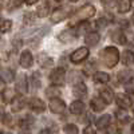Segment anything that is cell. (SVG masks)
Returning <instances> with one entry per match:
<instances>
[{
  "instance_id": "obj_25",
  "label": "cell",
  "mask_w": 134,
  "mask_h": 134,
  "mask_svg": "<svg viewBox=\"0 0 134 134\" xmlns=\"http://www.w3.org/2000/svg\"><path fill=\"white\" fill-rule=\"evenodd\" d=\"M74 94L75 95H78V97H86V94H87V87L83 85V83H75V86H74Z\"/></svg>"
},
{
  "instance_id": "obj_27",
  "label": "cell",
  "mask_w": 134,
  "mask_h": 134,
  "mask_svg": "<svg viewBox=\"0 0 134 134\" xmlns=\"http://www.w3.org/2000/svg\"><path fill=\"white\" fill-rule=\"evenodd\" d=\"M11 28H12V21L5 19L0 23V34H7Z\"/></svg>"
},
{
  "instance_id": "obj_24",
  "label": "cell",
  "mask_w": 134,
  "mask_h": 134,
  "mask_svg": "<svg viewBox=\"0 0 134 134\" xmlns=\"http://www.w3.org/2000/svg\"><path fill=\"white\" fill-rule=\"evenodd\" d=\"M2 98H3V102L4 103H11L15 98V91L12 88H5L2 94Z\"/></svg>"
},
{
  "instance_id": "obj_38",
  "label": "cell",
  "mask_w": 134,
  "mask_h": 134,
  "mask_svg": "<svg viewBox=\"0 0 134 134\" xmlns=\"http://www.w3.org/2000/svg\"><path fill=\"white\" fill-rule=\"evenodd\" d=\"M131 131H133V134H134V124H133V126H131Z\"/></svg>"
},
{
  "instance_id": "obj_32",
  "label": "cell",
  "mask_w": 134,
  "mask_h": 134,
  "mask_svg": "<svg viewBox=\"0 0 134 134\" xmlns=\"http://www.w3.org/2000/svg\"><path fill=\"white\" fill-rule=\"evenodd\" d=\"M107 134H122V131H121L119 127L111 125V126H109V129H107Z\"/></svg>"
},
{
  "instance_id": "obj_3",
  "label": "cell",
  "mask_w": 134,
  "mask_h": 134,
  "mask_svg": "<svg viewBox=\"0 0 134 134\" xmlns=\"http://www.w3.org/2000/svg\"><path fill=\"white\" fill-rule=\"evenodd\" d=\"M50 81H51V83L55 87L57 86H63L64 82H66V71H64V69L58 67V69L52 70L51 74H50Z\"/></svg>"
},
{
  "instance_id": "obj_35",
  "label": "cell",
  "mask_w": 134,
  "mask_h": 134,
  "mask_svg": "<svg viewBox=\"0 0 134 134\" xmlns=\"http://www.w3.org/2000/svg\"><path fill=\"white\" fill-rule=\"evenodd\" d=\"M106 24H107V21H106L105 19H99V20H98V23H97L98 27H105Z\"/></svg>"
},
{
  "instance_id": "obj_41",
  "label": "cell",
  "mask_w": 134,
  "mask_h": 134,
  "mask_svg": "<svg viewBox=\"0 0 134 134\" xmlns=\"http://www.w3.org/2000/svg\"><path fill=\"white\" fill-rule=\"evenodd\" d=\"M4 134H9V133H4Z\"/></svg>"
},
{
  "instance_id": "obj_8",
  "label": "cell",
  "mask_w": 134,
  "mask_h": 134,
  "mask_svg": "<svg viewBox=\"0 0 134 134\" xmlns=\"http://www.w3.org/2000/svg\"><path fill=\"white\" fill-rule=\"evenodd\" d=\"M16 91L19 95H24L28 93V81L26 75H19L16 79Z\"/></svg>"
},
{
  "instance_id": "obj_18",
  "label": "cell",
  "mask_w": 134,
  "mask_h": 134,
  "mask_svg": "<svg viewBox=\"0 0 134 134\" xmlns=\"http://www.w3.org/2000/svg\"><path fill=\"white\" fill-rule=\"evenodd\" d=\"M118 81L121 83H125V85H129L131 81H133V72L129 71V70H122L118 72Z\"/></svg>"
},
{
  "instance_id": "obj_17",
  "label": "cell",
  "mask_w": 134,
  "mask_h": 134,
  "mask_svg": "<svg viewBox=\"0 0 134 134\" xmlns=\"http://www.w3.org/2000/svg\"><path fill=\"white\" fill-rule=\"evenodd\" d=\"M119 59H121V62L124 63L125 66H130V64L134 63V52L130 51V50H126V51L122 52Z\"/></svg>"
},
{
  "instance_id": "obj_13",
  "label": "cell",
  "mask_w": 134,
  "mask_h": 134,
  "mask_svg": "<svg viewBox=\"0 0 134 134\" xmlns=\"http://www.w3.org/2000/svg\"><path fill=\"white\" fill-rule=\"evenodd\" d=\"M14 71L11 70V69H3V70H0V81H2L3 83H11L14 81Z\"/></svg>"
},
{
  "instance_id": "obj_15",
  "label": "cell",
  "mask_w": 134,
  "mask_h": 134,
  "mask_svg": "<svg viewBox=\"0 0 134 134\" xmlns=\"http://www.w3.org/2000/svg\"><path fill=\"white\" fill-rule=\"evenodd\" d=\"M11 103H12V111H14V113H18V111H20L21 109L24 107L26 99H24L23 95H18V97L14 98V100Z\"/></svg>"
},
{
  "instance_id": "obj_7",
  "label": "cell",
  "mask_w": 134,
  "mask_h": 134,
  "mask_svg": "<svg viewBox=\"0 0 134 134\" xmlns=\"http://www.w3.org/2000/svg\"><path fill=\"white\" fill-rule=\"evenodd\" d=\"M78 36H79V34H78L76 28H72V27H71V28H69V30H64V31H62V32L59 34L58 39H59L60 42L67 43V42H71V40L76 39Z\"/></svg>"
},
{
  "instance_id": "obj_21",
  "label": "cell",
  "mask_w": 134,
  "mask_h": 134,
  "mask_svg": "<svg viewBox=\"0 0 134 134\" xmlns=\"http://www.w3.org/2000/svg\"><path fill=\"white\" fill-rule=\"evenodd\" d=\"M90 106H91V109H93L94 111H103L105 107H106V103H105L99 97H97V98H93V99H91Z\"/></svg>"
},
{
  "instance_id": "obj_29",
  "label": "cell",
  "mask_w": 134,
  "mask_h": 134,
  "mask_svg": "<svg viewBox=\"0 0 134 134\" xmlns=\"http://www.w3.org/2000/svg\"><path fill=\"white\" fill-rule=\"evenodd\" d=\"M64 131L66 134H79V131H78V127L72 124H69L64 126Z\"/></svg>"
},
{
  "instance_id": "obj_16",
  "label": "cell",
  "mask_w": 134,
  "mask_h": 134,
  "mask_svg": "<svg viewBox=\"0 0 134 134\" xmlns=\"http://www.w3.org/2000/svg\"><path fill=\"white\" fill-rule=\"evenodd\" d=\"M70 111L72 114H75V115H79V114H82L83 111H85V103L82 102V100H74V102L70 105Z\"/></svg>"
},
{
  "instance_id": "obj_23",
  "label": "cell",
  "mask_w": 134,
  "mask_h": 134,
  "mask_svg": "<svg viewBox=\"0 0 134 134\" xmlns=\"http://www.w3.org/2000/svg\"><path fill=\"white\" fill-rule=\"evenodd\" d=\"M110 81L109 74L103 72V71H98L94 74V82L95 83H107Z\"/></svg>"
},
{
  "instance_id": "obj_14",
  "label": "cell",
  "mask_w": 134,
  "mask_h": 134,
  "mask_svg": "<svg viewBox=\"0 0 134 134\" xmlns=\"http://www.w3.org/2000/svg\"><path fill=\"white\" fill-rule=\"evenodd\" d=\"M99 40H100V35L98 32H88L86 35V38H85L86 44H87V46H90V47L97 46V44L99 43Z\"/></svg>"
},
{
  "instance_id": "obj_11",
  "label": "cell",
  "mask_w": 134,
  "mask_h": 134,
  "mask_svg": "<svg viewBox=\"0 0 134 134\" xmlns=\"http://www.w3.org/2000/svg\"><path fill=\"white\" fill-rule=\"evenodd\" d=\"M115 102L122 110H126L131 106V99L126 94H117L115 95Z\"/></svg>"
},
{
  "instance_id": "obj_26",
  "label": "cell",
  "mask_w": 134,
  "mask_h": 134,
  "mask_svg": "<svg viewBox=\"0 0 134 134\" xmlns=\"http://www.w3.org/2000/svg\"><path fill=\"white\" fill-rule=\"evenodd\" d=\"M130 8H131V2H130V0H121V2L118 3V11L121 14L129 12Z\"/></svg>"
},
{
  "instance_id": "obj_36",
  "label": "cell",
  "mask_w": 134,
  "mask_h": 134,
  "mask_svg": "<svg viewBox=\"0 0 134 134\" xmlns=\"http://www.w3.org/2000/svg\"><path fill=\"white\" fill-rule=\"evenodd\" d=\"M20 134H31V131H30V129H23L20 131Z\"/></svg>"
},
{
  "instance_id": "obj_40",
  "label": "cell",
  "mask_w": 134,
  "mask_h": 134,
  "mask_svg": "<svg viewBox=\"0 0 134 134\" xmlns=\"http://www.w3.org/2000/svg\"><path fill=\"white\" fill-rule=\"evenodd\" d=\"M133 114H134V105H133Z\"/></svg>"
},
{
  "instance_id": "obj_2",
  "label": "cell",
  "mask_w": 134,
  "mask_h": 134,
  "mask_svg": "<svg viewBox=\"0 0 134 134\" xmlns=\"http://www.w3.org/2000/svg\"><path fill=\"white\" fill-rule=\"evenodd\" d=\"M95 15V7L91 4H85L79 9H75V12L70 16V20L72 23H79V21L87 20Z\"/></svg>"
},
{
  "instance_id": "obj_5",
  "label": "cell",
  "mask_w": 134,
  "mask_h": 134,
  "mask_svg": "<svg viewBox=\"0 0 134 134\" xmlns=\"http://www.w3.org/2000/svg\"><path fill=\"white\" fill-rule=\"evenodd\" d=\"M88 48L87 47H79L78 50H75L71 55H70V60L72 63H82L85 59H87L88 57Z\"/></svg>"
},
{
  "instance_id": "obj_30",
  "label": "cell",
  "mask_w": 134,
  "mask_h": 134,
  "mask_svg": "<svg viewBox=\"0 0 134 134\" xmlns=\"http://www.w3.org/2000/svg\"><path fill=\"white\" fill-rule=\"evenodd\" d=\"M46 94H47V97H57V95H59V90L55 86H50L46 90Z\"/></svg>"
},
{
  "instance_id": "obj_22",
  "label": "cell",
  "mask_w": 134,
  "mask_h": 134,
  "mask_svg": "<svg viewBox=\"0 0 134 134\" xmlns=\"http://www.w3.org/2000/svg\"><path fill=\"white\" fill-rule=\"evenodd\" d=\"M111 39L118 44H126V36L121 30H117V31H114L113 34H111Z\"/></svg>"
},
{
  "instance_id": "obj_31",
  "label": "cell",
  "mask_w": 134,
  "mask_h": 134,
  "mask_svg": "<svg viewBox=\"0 0 134 134\" xmlns=\"http://www.w3.org/2000/svg\"><path fill=\"white\" fill-rule=\"evenodd\" d=\"M2 122H3L5 126H12V118H11L9 114H4L2 117Z\"/></svg>"
},
{
  "instance_id": "obj_4",
  "label": "cell",
  "mask_w": 134,
  "mask_h": 134,
  "mask_svg": "<svg viewBox=\"0 0 134 134\" xmlns=\"http://www.w3.org/2000/svg\"><path fill=\"white\" fill-rule=\"evenodd\" d=\"M70 8L64 5V7H59V8H55L54 12L51 14V21L52 23H60L62 20H64L67 16L70 15Z\"/></svg>"
},
{
  "instance_id": "obj_34",
  "label": "cell",
  "mask_w": 134,
  "mask_h": 134,
  "mask_svg": "<svg viewBox=\"0 0 134 134\" xmlns=\"http://www.w3.org/2000/svg\"><path fill=\"white\" fill-rule=\"evenodd\" d=\"M126 91L130 93V94H134V85H126Z\"/></svg>"
},
{
  "instance_id": "obj_20",
  "label": "cell",
  "mask_w": 134,
  "mask_h": 134,
  "mask_svg": "<svg viewBox=\"0 0 134 134\" xmlns=\"http://www.w3.org/2000/svg\"><path fill=\"white\" fill-rule=\"evenodd\" d=\"M110 122H111V115L105 114V115L99 117V118L97 119L95 125H97V127H98V129H106V127H109V126H110Z\"/></svg>"
},
{
  "instance_id": "obj_9",
  "label": "cell",
  "mask_w": 134,
  "mask_h": 134,
  "mask_svg": "<svg viewBox=\"0 0 134 134\" xmlns=\"http://www.w3.org/2000/svg\"><path fill=\"white\" fill-rule=\"evenodd\" d=\"M28 107H31V110H34L35 113H43V111L46 110V103H44L42 99L34 97L28 100Z\"/></svg>"
},
{
  "instance_id": "obj_37",
  "label": "cell",
  "mask_w": 134,
  "mask_h": 134,
  "mask_svg": "<svg viewBox=\"0 0 134 134\" xmlns=\"http://www.w3.org/2000/svg\"><path fill=\"white\" fill-rule=\"evenodd\" d=\"M3 91H4V83L0 81V93H3Z\"/></svg>"
},
{
  "instance_id": "obj_33",
  "label": "cell",
  "mask_w": 134,
  "mask_h": 134,
  "mask_svg": "<svg viewBox=\"0 0 134 134\" xmlns=\"http://www.w3.org/2000/svg\"><path fill=\"white\" fill-rule=\"evenodd\" d=\"M83 134H97V133H95L94 129H91L90 126H88V127H86V129L83 130Z\"/></svg>"
},
{
  "instance_id": "obj_19",
  "label": "cell",
  "mask_w": 134,
  "mask_h": 134,
  "mask_svg": "<svg viewBox=\"0 0 134 134\" xmlns=\"http://www.w3.org/2000/svg\"><path fill=\"white\" fill-rule=\"evenodd\" d=\"M48 11H50V3L48 2H42L36 8V16L46 18L48 15Z\"/></svg>"
},
{
  "instance_id": "obj_39",
  "label": "cell",
  "mask_w": 134,
  "mask_h": 134,
  "mask_svg": "<svg viewBox=\"0 0 134 134\" xmlns=\"http://www.w3.org/2000/svg\"><path fill=\"white\" fill-rule=\"evenodd\" d=\"M0 70H2V60H0Z\"/></svg>"
},
{
  "instance_id": "obj_12",
  "label": "cell",
  "mask_w": 134,
  "mask_h": 134,
  "mask_svg": "<svg viewBox=\"0 0 134 134\" xmlns=\"http://www.w3.org/2000/svg\"><path fill=\"white\" fill-rule=\"evenodd\" d=\"M100 99L103 100V102L106 103V105H109V103H111L114 100V93H113V90L111 88H109V87H103L102 90H100Z\"/></svg>"
},
{
  "instance_id": "obj_10",
  "label": "cell",
  "mask_w": 134,
  "mask_h": 134,
  "mask_svg": "<svg viewBox=\"0 0 134 134\" xmlns=\"http://www.w3.org/2000/svg\"><path fill=\"white\" fill-rule=\"evenodd\" d=\"M20 66L23 67V69H30V67L32 66V63H34V57H32V54H31V51H28V50H24L23 52H21V55H20Z\"/></svg>"
},
{
  "instance_id": "obj_28",
  "label": "cell",
  "mask_w": 134,
  "mask_h": 134,
  "mask_svg": "<svg viewBox=\"0 0 134 134\" xmlns=\"http://www.w3.org/2000/svg\"><path fill=\"white\" fill-rule=\"evenodd\" d=\"M115 115H117V118L122 122V124H127V122L130 121V118H129V115L126 114V111L125 110H118L117 113H115Z\"/></svg>"
},
{
  "instance_id": "obj_6",
  "label": "cell",
  "mask_w": 134,
  "mask_h": 134,
  "mask_svg": "<svg viewBox=\"0 0 134 134\" xmlns=\"http://www.w3.org/2000/svg\"><path fill=\"white\" fill-rule=\"evenodd\" d=\"M48 107L51 110V113L54 114H62L64 113L66 110V103L60 98H51L50 99V103H48Z\"/></svg>"
},
{
  "instance_id": "obj_1",
  "label": "cell",
  "mask_w": 134,
  "mask_h": 134,
  "mask_svg": "<svg viewBox=\"0 0 134 134\" xmlns=\"http://www.w3.org/2000/svg\"><path fill=\"white\" fill-rule=\"evenodd\" d=\"M100 62H102L106 67L113 69L119 62V51L114 46H109L100 51Z\"/></svg>"
}]
</instances>
